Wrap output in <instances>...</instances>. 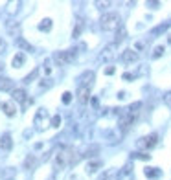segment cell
Returning <instances> with one entry per match:
<instances>
[{
	"label": "cell",
	"mask_w": 171,
	"mask_h": 180,
	"mask_svg": "<svg viewBox=\"0 0 171 180\" xmlns=\"http://www.w3.org/2000/svg\"><path fill=\"white\" fill-rule=\"evenodd\" d=\"M140 108H142V103L138 101V103H133V105L129 107L123 114H121V118H120V129H121V130H127L129 127L133 125V121L136 120V116H138Z\"/></svg>",
	"instance_id": "cell-1"
},
{
	"label": "cell",
	"mask_w": 171,
	"mask_h": 180,
	"mask_svg": "<svg viewBox=\"0 0 171 180\" xmlns=\"http://www.w3.org/2000/svg\"><path fill=\"white\" fill-rule=\"evenodd\" d=\"M99 24L105 31H114V30H118V28H121V18H120L118 13H105V15L99 18Z\"/></svg>",
	"instance_id": "cell-2"
},
{
	"label": "cell",
	"mask_w": 171,
	"mask_h": 180,
	"mask_svg": "<svg viewBox=\"0 0 171 180\" xmlns=\"http://www.w3.org/2000/svg\"><path fill=\"white\" fill-rule=\"evenodd\" d=\"M50 123H52V118H50V114H48V110L46 108H39L37 114H35V120H33L35 129L37 130H44Z\"/></svg>",
	"instance_id": "cell-3"
},
{
	"label": "cell",
	"mask_w": 171,
	"mask_h": 180,
	"mask_svg": "<svg viewBox=\"0 0 171 180\" xmlns=\"http://www.w3.org/2000/svg\"><path fill=\"white\" fill-rule=\"evenodd\" d=\"M156 143H158V134L153 133V134H149V136L140 138V140L136 142V147L142 149V151H149V149H153Z\"/></svg>",
	"instance_id": "cell-4"
},
{
	"label": "cell",
	"mask_w": 171,
	"mask_h": 180,
	"mask_svg": "<svg viewBox=\"0 0 171 180\" xmlns=\"http://www.w3.org/2000/svg\"><path fill=\"white\" fill-rule=\"evenodd\" d=\"M74 50H68V52H55L53 53V61L59 64V66H66L70 64L74 59H76V53H72Z\"/></svg>",
	"instance_id": "cell-5"
},
{
	"label": "cell",
	"mask_w": 171,
	"mask_h": 180,
	"mask_svg": "<svg viewBox=\"0 0 171 180\" xmlns=\"http://www.w3.org/2000/svg\"><path fill=\"white\" fill-rule=\"evenodd\" d=\"M26 96H28V94H26L24 88H15L11 92V99L15 103H24V105H28V103H31V99H28Z\"/></svg>",
	"instance_id": "cell-6"
},
{
	"label": "cell",
	"mask_w": 171,
	"mask_h": 180,
	"mask_svg": "<svg viewBox=\"0 0 171 180\" xmlns=\"http://www.w3.org/2000/svg\"><path fill=\"white\" fill-rule=\"evenodd\" d=\"M76 96H77V101L85 105V103L90 99V86H83V85H79V86H77Z\"/></svg>",
	"instance_id": "cell-7"
},
{
	"label": "cell",
	"mask_w": 171,
	"mask_h": 180,
	"mask_svg": "<svg viewBox=\"0 0 171 180\" xmlns=\"http://www.w3.org/2000/svg\"><path fill=\"white\" fill-rule=\"evenodd\" d=\"M0 149L6 151V153H9V151L13 149V140H11L9 133H4L2 136H0Z\"/></svg>",
	"instance_id": "cell-8"
},
{
	"label": "cell",
	"mask_w": 171,
	"mask_h": 180,
	"mask_svg": "<svg viewBox=\"0 0 171 180\" xmlns=\"http://www.w3.org/2000/svg\"><path fill=\"white\" fill-rule=\"evenodd\" d=\"M114 50H116V44H109L107 48H103V52H101L99 59H101V61H112L114 55H116Z\"/></svg>",
	"instance_id": "cell-9"
},
{
	"label": "cell",
	"mask_w": 171,
	"mask_h": 180,
	"mask_svg": "<svg viewBox=\"0 0 171 180\" xmlns=\"http://www.w3.org/2000/svg\"><path fill=\"white\" fill-rule=\"evenodd\" d=\"M2 110H4V114L6 116H15V112H17V105H15V101H6V103H2Z\"/></svg>",
	"instance_id": "cell-10"
},
{
	"label": "cell",
	"mask_w": 171,
	"mask_h": 180,
	"mask_svg": "<svg viewBox=\"0 0 171 180\" xmlns=\"http://www.w3.org/2000/svg\"><path fill=\"white\" fill-rule=\"evenodd\" d=\"M0 92H13V81L9 77L0 75Z\"/></svg>",
	"instance_id": "cell-11"
},
{
	"label": "cell",
	"mask_w": 171,
	"mask_h": 180,
	"mask_svg": "<svg viewBox=\"0 0 171 180\" xmlns=\"http://www.w3.org/2000/svg\"><path fill=\"white\" fill-rule=\"evenodd\" d=\"M138 59V53H136L134 50H125L123 53H121V61H123V63H134V61Z\"/></svg>",
	"instance_id": "cell-12"
},
{
	"label": "cell",
	"mask_w": 171,
	"mask_h": 180,
	"mask_svg": "<svg viewBox=\"0 0 171 180\" xmlns=\"http://www.w3.org/2000/svg\"><path fill=\"white\" fill-rule=\"evenodd\" d=\"M24 63H26V57H24V53H22V52H17L15 55H13V59H11L13 68H20V66H24Z\"/></svg>",
	"instance_id": "cell-13"
},
{
	"label": "cell",
	"mask_w": 171,
	"mask_h": 180,
	"mask_svg": "<svg viewBox=\"0 0 171 180\" xmlns=\"http://www.w3.org/2000/svg\"><path fill=\"white\" fill-rule=\"evenodd\" d=\"M79 85H83V86H90L92 85V81H94V72H85L83 75L79 77Z\"/></svg>",
	"instance_id": "cell-14"
},
{
	"label": "cell",
	"mask_w": 171,
	"mask_h": 180,
	"mask_svg": "<svg viewBox=\"0 0 171 180\" xmlns=\"http://www.w3.org/2000/svg\"><path fill=\"white\" fill-rule=\"evenodd\" d=\"M15 176H17L15 167H6L2 171V180H15Z\"/></svg>",
	"instance_id": "cell-15"
},
{
	"label": "cell",
	"mask_w": 171,
	"mask_h": 180,
	"mask_svg": "<svg viewBox=\"0 0 171 180\" xmlns=\"http://www.w3.org/2000/svg\"><path fill=\"white\" fill-rule=\"evenodd\" d=\"M15 43H17V46H18V48H22L24 52H33V46H31L30 43H26V40H24V37H17V40H15Z\"/></svg>",
	"instance_id": "cell-16"
},
{
	"label": "cell",
	"mask_w": 171,
	"mask_h": 180,
	"mask_svg": "<svg viewBox=\"0 0 171 180\" xmlns=\"http://www.w3.org/2000/svg\"><path fill=\"white\" fill-rule=\"evenodd\" d=\"M99 167H101V162H99V160H96V162H88V164H87V173H90V175H92V173H96Z\"/></svg>",
	"instance_id": "cell-17"
},
{
	"label": "cell",
	"mask_w": 171,
	"mask_h": 180,
	"mask_svg": "<svg viewBox=\"0 0 171 180\" xmlns=\"http://www.w3.org/2000/svg\"><path fill=\"white\" fill-rule=\"evenodd\" d=\"M39 30L40 31H50L52 30V18H44L43 22L39 24Z\"/></svg>",
	"instance_id": "cell-18"
},
{
	"label": "cell",
	"mask_w": 171,
	"mask_h": 180,
	"mask_svg": "<svg viewBox=\"0 0 171 180\" xmlns=\"http://www.w3.org/2000/svg\"><path fill=\"white\" fill-rule=\"evenodd\" d=\"M98 151H99V145H90V147H87V149H85L83 156H88V158H90V156H94L96 153H98Z\"/></svg>",
	"instance_id": "cell-19"
},
{
	"label": "cell",
	"mask_w": 171,
	"mask_h": 180,
	"mask_svg": "<svg viewBox=\"0 0 171 180\" xmlns=\"http://www.w3.org/2000/svg\"><path fill=\"white\" fill-rule=\"evenodd\" d=\"M145 176H149V178H156V176H160V171L156 169V167H147V169H145Z\"/></svg>",
	"instance_id": "cell-20"
},
{
	"label": "cell",
	"mask_w": 171,
	"mask_h": 180,
	"mask_svg": "<svg viewBox=\"0 0 171 180\" xmlns=\"http://www.w3.org/2000/svg\"><path fill=\"white\" fill-rule=\"evenodd\" d=\"M33 165H35V156H33V154H30V156L24 160V169H31Z\"/></svg>",
	"instance_id": "cell-21"
},
{
	"label": "cell",
	"mask_w": 171,
	"mask_h": 180,
	"mask_svg": "<svg viewBox=\"0 0 171 180\" xmlns=\"http://www.w3.org/2000/svg\"><path fill=\"white\" fill-rule=\"evenodd\" d=\"M37 74H39V70H33V72H31L30 75H26V77L22 79V83H24V85H30V83H31L33 79H35V77H37Z\"/></svg>",
	"instance_id": "cell-22"
},
{
	"label": "cell",
	"mask_w": 171,
	"mask_h": 180,
	"mask_svg": "<svg viewBox=\"0 0 171 180\" xmlns=\"http://www.w3.org/2000/svg\"><path fill=\"white\" fill-rule=\"evenodd\" d=\"M81 30H83V22H81V20H77V26H76V30H74V37H79Z\"/></svg>",
	"instance_id": "cell-23"
},
{
	"label": "cell",
	"mask_w": 171,
	"mask_h": 180,
	"mask_svg": "<svg viewBox=\"0 0 171 180\" xmlns=\"http://www.w3.org/2000/svg\"><path fill=\"white\" fill-rule=\"evenodd\" d=\"M70 101H72V92H65L63 94V103H65V105H68Z\"/></svg>",
	"instance_id": "cell-24"
},
{
	"label": "cell",
	"mask_w": 171,
	"mask_h": 180,
	"mask_svg": "<svg viewBox=\"0 0 171 180\" xmlns=\"http://www.w3.org/2000/svg\"><path fill=\"white\" fill-rule=\"evenodd\" d=\"M50 125H52V127H59V125H61V116H53Z\"/></svg>",
	"instance_id": "cell-25"
},
{
	"label": "cell",
	"mask_w": 171,
	"mask_h": 180,
	"mask_svg": "<svg viewBox=\"0 0 171 180\" xmlns=\"http://www.w3.org/2000/svg\"><path fill=\"white\" fill-rule=\"evenodd\" d=\"M162 53H164V46H156V48H155V53H153V57H160Z\"/></svg>",
	"instance_id": "cell-26"
},
{
	"label": "cell",
	"mask_w": 171,
	"mask_h": 180,
	"mask_svg": "<svg viewBox=\"0 0 171 180\" xmlns=\"http://www.w3.org/2000/svg\"><path fill=\"white\" fill-rule=\"evenodd\" d=\"M6 48H8V44H6V40L0 37V53H4V52H6Z\"/></svg>",
	"instance_id": "cell-27"
},
{
	"label": "cell",
	"mask_w": 171,
	"mask_h": 180,
	"mask_svg": "<svg viewBox=\"0 0 171 180\" xmlns=\"http://www.w3.org/2000/svg\"><path fill=\"white\" fill-rule=\"evenodd\" d=\"M164 101H166V105L171 108V92H167L166 96H164Z\"/></svg>",
	"instance_id": "cell-28"
},
{
	"label": "cell",
	"mask_w": 171,
	"mask_h": 180,
	"mask_svg": "<svg viewBox=\"0 0 171 180\" xmlns=\"http://www.w3.org/2000/svg\"><path fill=\"white\" fill-rule=\"evenodd\" d=\"M105 74H109V75H111V74H114V68H112V66H109L107 70H105Z\"/></svg>",
	"instance_id": "cell-29"
}]
</instances>
